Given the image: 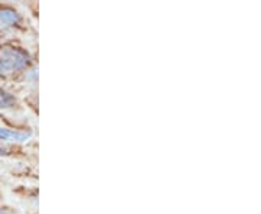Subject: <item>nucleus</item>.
Wrapping results in <instances>:
<instances>
[{
    "mask_svg": "<svg viewBox=\"0 0 261 214\" xmlns=\"http://www.w3.org/2000/svg\"><path fill=\"white\" fill-rule=\"evenodd\" d=\"M16 104V97L3 87H0V109H12Z\"/></svg>",
    "mask_w": 261,
    "mask_h": 214,
    "instance_id": "obj_4",
    "label": "nucleus"
},
{
    "mask_svg": "<svg viewBox=\"0 0 261 214\" xmlns=\"http://www.w3.org/2000/svg\"><path fill=\"white\" fill-rule=\"evenodd\" d=\"M31 58L27 51L18 47H0V70L2 73H15L27 68Z\"/></svg>",
    "mask_w": 261,
    "mask_h": 214,
    "instance_id": "obj_1",
    "label": "nucleus"
},
{
    "mask_svg": "<svg viewBox=\"0 0 261 214\" xmlns=\"http://www.w3.org/2000/svg\"><path fill=\"white\" fill-rule=\"evenodd\" d=\"M3 77H5V74H3V73H2V70H0V78H3Z\"/></svg>",
    "mask_w": 261,
    "mask_h": 214,
    "instance_id": "obj_7",
    "label": "nucleus"
},
{
    "mask_svg": "<svg viewBox=\"0 0 261 214\" xmlns=\"http://www.w3.org/2000/svg\"><path fill=\"white\" fill-rule=\"evenodd\" d=\"M0 214H10L8 210H3V208H0Z\"/></svg>",
    "mask_w": 261,
    "mask_h": 214,
    "instance_id": "obj_6",
    "label": "nucleus"
},
{
    "mask_svg": "<svg viewBox=\"0 0 261 214\" xmlns=\"http://www.w3.org/2000/svg\"><path fill=\"white\" fill-rule=\"evenodd\" d=\"M5 154H6V148L0 146V155H5Z\"/></svg>",
    "mask_w": 261,
    "mask_h": 214,
    "instance_id": "obj_5",
    "label": "nucleus"
},
{
    "mask_svg": "<svg viewBox=\"0 0 261 214\" xmlns=\"http://www.w3.org/2000/svg\"><path fill=\"white\" fill-rule=\"evenodd\" d=\"M20 16L16 10L10 9V8H2L0 9V25L5 26V28H9V26H15L18 25Z\"/></svg>",
    "mask_w": 261,
    "mask_h": 214,
    "instance_id": "obj_3",
    "label": "nucleus"
},
{
    "mask_svg": "<svg viewBox=\"0 0 261 214\" xmlns=\"http://www.w3.org/2000/svg\"><path fill=\"white\" fill-rule=\"evenodd\" d=\"M31 138V132L10 131L0 126V140H9V142H27Z\"/></svg>",
    "mask_w": 261,
    "mask_h": 214,
    "instance_id": "obj_2",
    "label": "nucleus"
}]
</instances>
